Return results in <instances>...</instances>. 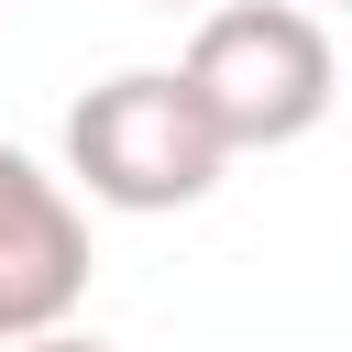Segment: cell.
Wrapping results in <instances>:
<instances>
[{"mask_svg":"<svg viewBox=\"0 0 352 352\" xmlns=\"http://www.w3.org/2000/svg\"><path fill=\"white\" fill-rule=\"evenodd\" d=\"M187 99L209 110L220 154H286L330 121L341 99V55H330V22L297 11V0H209L187 55H176Z\"/></svg>","mask_w":352,"mask_h":352,"instance_id":"1","label":"cell"},{"mask_svg":"<svg viewBox=\"0 0 352 352\" xmlns=\"http://www.w3.org/2000/svg\"><path fill=\"white\" fill-rule=\"evenodd\" d=\"M220 165L231 154H220V132H209V110L187 99L176 66H121L66 110V176L99 209H132V220L198 209L220 187Z\"/></svg>","mask_w":352,"mask_h":352,"instance_id":"2","label":"cell"},{"mask_svg":"<svg viewBox=\"0 0 352 352\" xmlns=\"http://www.w3.org/2000/svg\"><path fill=\"white\" fill-rule=\"evenodd\" d=\"M88 297V209L22 143H0V352L66 330Z\"/></svg>","mask_w":352,"mask_h":352,"instance_id":"3","label":"cell"},{"mask_svg":"<svg viewBox=\"0 0 352 352\" xmlns=\"http://www.w3.org/2000/svg\"><path fill=\"white\" fill-rule=\"evenodd\" d=\"M11 352H110V341H88V330H44V341H11Z\"/></svg>","mask_w":352,"mask_h":352,"instance_id":"4","label":"cell"},{"mask_svg":"<svg viewBox=\"0 0 352 352\" xmlns=\"http://www.w3.org/2000/svg\"><path fill=\"white\" fill-rule=\"evenodd\" d=\"M154 11H209V0H154Z\"/></svg>","mask_w":352,"mask_h":352,"instance_id":"5","label":"cell"},{"mask_svg":"<svg viewBox=\"0 0 352 352\" xmlns=\"http://www.w3.org/2000/svg\"><path fill=\"white\" fill-rule=\"evenodd\" d=\"M341 11H352V0H341Z\"/></svg>","mask_w":352,"mask_h":352,"instance_id":"6","label":"cell"},{"mask_svg":"<svg viewBox=\"0 0 352 352\" xmlns=\"http://www.w3.org/2000/svg\"><path fill=\"white\" fill-rule=\"evenodd\" d=\"M0 11H11V0H0Z\"/></svg>","mask_w":352,"mask_h":352,"instance_id":"7","label":"cell"}]
</instances>
